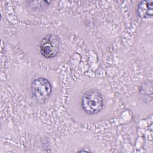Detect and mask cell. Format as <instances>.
I'll list each match as a JSON object with an SVG mask.
<instances>
[{"mask_svg":"<svg viewBox=\"0 0 153 153\" xmlns=\"http://www.w3.org/2000/svg\"><path fill=\"white\" fill-rule=\"evenodd\" d=\"M110 88L103 82L84 78L71 91L68 105L72 116L81 123H94L110 114L114 103Z\"/></svg>","mask_w":153,"mask_h":153,"instance_id":"cell-1","label":"cell"},{"mask_svg":"<svg viewBox=\"0 0 153 153\" xmlns=\"http://www.w3.org/2000/svg\"><path fill=\"white\" fill-rule=\"evenodd\" d=\"M22 72L16 86L29 104L38 109L53 105L59 90L57 76L40 68H27Z\"/></svg>","mask_w":153,"mask_h":153,"instance_id":"cell-2","label":"cell"},{"mask_svg":"<svg viewBox=\"0 0 153 153\" xmlns=\"http://www.w3.org/2000/svg\"><path fill=\"white\" fill-rule=\"evenodd\" d=\"M22 36L23 47L30 58L50 66L62 57L63 41L57 32L48 28H28Z\"/></svg>","mask_w":153,"mask_h":153,"instance_id":"cell-3","label":"cell"},{"mask_svg":"<svg viewBox=\"0 0 153 153\" xmlns=\"http://www.w3.org/2000/svg\"><path fill=\"white\" fill-rule=\"evenodd\" d=\"M139 16L142 18H148L152 14V2L142 1L138 5Z\"/></svg>","mask_w":153,"mask_h":153,"instance_id":"cell-4","label":"cell"}]
</instances>
